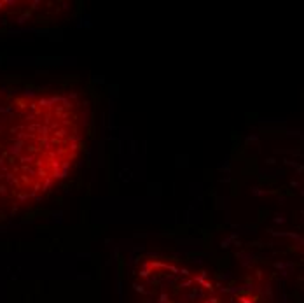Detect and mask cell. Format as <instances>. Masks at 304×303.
I'll list each match as a JSON object with an SVG mask.
<instances>
[{"instance_id":"6da1fadb","label":"cell","mask_w":304,"mask_h":303,"mask_svg":"<svg viewBox=\"0 0 304 303\" xmlns=\"http://www.w3.org/2000/svg\"><path fill=\"white\" fill-rule=\"evenodd\" d=\"M84 146V111L58 90L0 86V216L47 196Z\"/></svg>"}]
</instances>
